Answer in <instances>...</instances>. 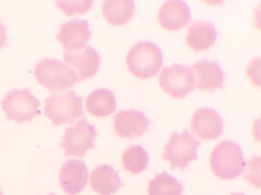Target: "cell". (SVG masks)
<instances>
[{
  "mask_svg": "<svg viewBox=\"0 0 261 195\" xmlns=\"http://www.w3.org/2000/svg\"><path fill=\"white\" fill-rule=\"evenodd\" d=\"M232 195H244V194H242V193H234V194H232Z\"/></svg>",
  "mask_w": 261,
  "mask_h": 195,
  "instance_id": "cell-24",
  "label": "cell"
},
{
  "mask_svg": "<svg viewBox=\"0 0 261 195\" xmlns=\"http://www.w3.org/2000/svg\"><path fill=\"white\" fill-rule=\"evenodd\" d=\"M217 37V30L211 23L198 21L187 29L186 43L196 52L206 51L216 44Z\"/></svg>",
  "mask_w": 261,
  "mask_h": 195,
  "instance_id": "cell-16",
  "label": "cell"
},
{
  "mask_svg": "<svg viewBox=\"0 0 261 195\" xmlns=\"http://www.w3.org/2000/svg\"><path fill=\"white\" fill-rule=\"evenodd\" d=\"M92 189L100 195H113L122 186L118 173L109 165H100L91 175Z\"/></svg>",
  "mask_w": 261,
  "mask_h": 195,
  "instance_id": "cell-17",
  "label": "cell"
},
{
  "mask_svg": "<svg viewBox=\"0 0 261 195\" xmlns=\"http://www.w3.org/2000/svg\"><path fill=\"white\" fill-rule=\"evenodd\" d=\"M34 75L40 85L54 92L67 90L80 81L70 67L56 59H45L37 63Z\"/></svg>",
  "mask_w": 261,
  "mask_h": 195,
  "instance_id": "cell-3",
  "label": "cell"
},
{
  "mask_svg": "<svg viewBox=\"0 0 261 195\" xmlns=\"http://www.w3.org/2000/svg\"><path fill=\"white\" fill-rule=\"evenodd\" d=\"M162 52L151 42H142L130 48L126 55L127 69L135 77L148 79L158 74L162 67Z\"/></svg>",
  "mask_w": 261,
  "mask_h": 195,
  "instance_id": "cell-2",
  "label": "cell"
},
{
  "mask_svg": "<svg viewBox=\"0 0 261 195\" xmlns=\"http://www.w3.org/2000/svg\"><path fill=\"white\" fill-rule=\"evenodd\" d=\"M210 167L221 180H233L241 176L246 169L241 146L230 140L220 142L211 152Z\"/></svg>",
  "mask_w": 261,
  "mask_h": 195,
  "instance_id": "cell-1",
  "label": "cell"
},
{
  "mask_svg": "<svg viewBox=\"0 0 261 195\" xmlns=\"http://www.w3.org/2000/svg\"><path fill=\"white\" fill-rule=\"evenodd\" d=\"M63 61L75 73L80 81L96 75L100 67V56L91 46H85L77 51L65 52Z\"/></svg>",
  "mask_w": 261,
  "mask_h": 195,
  "instance_id": "cell-9",
  "label": "cell"
},
{
  "mask_svg": "<svg viewBox=\"0 0 261 195\" xmlns=\"http://www.w3.org/2000/svg\"><path fill=\"white\" fill-rule=\"evenodd\" d=\"M7 43V28L0 21V49H2Z\"/></svg>",
  "mask_w": 261,
  "mask_h": 195,
  "instance_id": "cell-23",
  "label": "cell"
},
{
  "mask_svg": "<svg viewBox=\"0 0 261 195\" xmlns=\"http://www.w3.org/2000/svg\"><path fill=\"white\" fill-rule=\"evenodd\" d=\"M57 7L67 15L71 16L74 14H84L91 9L93 6V2L91 0H71V2H64V0H59L57 2Z\"/></svg>",
  "mask_w": 261,
  "mask_h": 195,
  "instance_id": "cell-22",
  "label": "cell"
},
{
  "mask_svg": "<svg viewBox=\"0 0 261 195\" xmlns=\"http://www.w3.org/2000/svg\"><path fill=\"white\" fill-rule=\"evenodd\" d=\"M160 25L167 30H178L191 21V10L189 6L179 0L166 2L158 13Z\"/></svg>",
  "mask_w": 261,
  "mask_h": 195,
  "instance_id": "cell-14",
  "label": "cell"
},
{
  "mask_svg": "<svg viewBox=\"0 0 261 195\" xmlns=\"http://www.w3.org/2000/svg\"><path fill=\"white\" fill-rule=\"evenodd\" d=\"M92 36L88 22L85 20H72L60 27L57 39L67 52L77 51L84 48Z\"/></svg>",
  "mask_w": 261,
  "mask_h": 195,
  "instance_id": "cell-13",
  "label": "cell"
},
{
  "mask_svg": "<svg viewBox=\"0 0 261 195\" xmlns=\"http://www.w3.org/2000/svg\"><path fill=\"white\" fill-rule=\"evenodd\" d=\"M159 83L163 90L174 99H183L193 91L196 76L192 68L174 64L162 70Z\"/></svg>",
  "mask_w": 261,
  "mask_h": 195,
  "instance_id": "cell-8",
  "label": "cell"
},
{
  "mask_svg": "<svg viewBox=\"0 0 261 195\" xmlns=\"http://www.w3.org/2000/svg\"><path fill=\"white\" fill-rule=\"evenodd\" d=\"M122 162L124 168L130 174H141L148 166V153L140 145H130L124 151Z\"/></svg>",
  "mask_w": 261,
  "mask_h": 195,
  "instance_id": "cell-21",
  "label": "cell"
},
{
  "mask_svg": "<svg viewBox=\"0 0 261 195\" xmlns=\"http://www.w3.org/2000/svg\"><path fill=\"white\" fill-rule=\"evenodd\" d=\"M183 191L182 183L167 173L157 175L148 185V195H183Z\"/></svg>",
  "mask_w": 261,
  "mask_h": 195,
  "instance_id": "cell-20",
  "label": "cell"
},
{
  "mask_svg": "<svg viewBox=\"0 0 261 195\" xmlns=\"http://www.w3.org/2000/svg\"><path fill=\"white\" fill-rule=\"evenodd\" d=\"M134 9L132 0H107L102 5V14L111 25L121 26L133 18Z\"/></svg>",
  "mask_w": 261,
  "mask_h": 195,
  "instance_id": "cell-18",
  "label": "cell"
},
{
  "mask_svg": "<svg viewBox=\"0 0 261 195\" xmlns=\"http://www.w3.org/2000/svg\"><path fill=\"white\" fill-rule=\"evenodd\" d=\"M191 128L201 140H215L222 134L223 121L214 109L202 108L194 113Z\"/></svg>",
  "mask_w": 261,
  "mask_h": 195,
  "instance_id": "cell-11",
  "label": "cell"
},
{
  "mask_svg": "<svg viewBox=\"0 0 261 195\" xmlns=\"http://www.w3.org/2000/svg\"><path fill=\"white\" fill-rule=\"evenodd\" d=\"M96 129L83 118L65 129L61 148L67 156L84 157L85 153L95 146Z\"/></svg>",
  "mask_w": 261,
  "mask_h": 195,
  "instance_id": "cell-7",
  "label": "cell"
},
{
  "mask_svg": "<svg viewBox=\"0 0 261 195\" xmlns=\"http://www.w3.org/2000/svg\"><path fill=\"white\" fill-rule=\"evenodd\" d=\"M194 74L197 76L196 88L200 91L212 92L216 89H222L224 74L219 63L211 61H198L194 64Z\"/></svg>",
  "mask_w": 261,
  "mask_h": 195,
  "instance_id": "cell-15",
  "label": "cell"
},
{
  "mask_svg": "<svg viewBox=\"0 0 261 195\" xmlns=\"http://www.w3.org/2000/svg\"><path fill=\"white\" fill-rule=\"evenodd\" d=\"M199 141L187 130L171 135L165 146L163 158L170 162L171 168L185 169L191 161L197 159Z\"/></svg>",
  "mask_w": 261,
  "mask_h": 195,
  "instance_id": "cell-6",
  "label": "cell"
},
{
  "mask_svg": "<svg viewBox=\"0 0 261 195\" xmlns=\"http://www.w3.org/2000/svg\"><path fill=\"white\" fill-rule=\"evenodd\" d=\"M150 126V120L145 114L136 110L118 112L113 118V129L119 137L132 138L141 137Z\"/></svg>",
  "mask_w": 261,
  "mask_h": 195,
  "instance_id": "cell-10",
  "label": "cell"
},
{
  "mask_svg": "<svg viewBox=\"0 0 261 195\" xmlns=\"http://www.w3.org/2000/svg\"><path fill=\"white\" fill-rule=\"evenodd\" d=\"M44 113L55 126L70 124L83 116V102L74 91L51 94L45 101Z\"/></svg>",
  "mask_w": 261,
  "mask_h": 195,
  "instance_id": "cell-4",
  "label": "cell"
},
{
  "mask_svg": "<svg viewBox=\"0 0 261 195\" xmlns=\"http://www.w3.org/2000/svg\"><path fill=\"white\" fill-rule=\"evenodd\" d=\"M0 195H3V192H2V191H0Z\"/></svg>",
  "mask_w": 261,
  "mask_h": 195,
  "instance_id": "cell-25",
  "label": "cell"
},
{
  "mask_svg": "<svg viewBox=\"0 0 261 195\" xmlns=\"http://www.w3.org/2000/svg\"><path fill=\"white\" fill-rule=\"evenodd\" d=\"M2 108L8 119L23 124L38 116L40 102L29 89H14L6 94L2 101Z\"/></svg>",
  "mask_w": 261,
  "mask_h": 195,
  "instance_id": "cell-5",
  "label": "cell"
},
{
  "mask_svg": "<svg viewBox=\"0 0 261 195\" xmlns=\"http://www.w3.org/2000/svg\"><path fill=\"white\" fill-rule=\"evenodd\" d=\"M60 184L69 195H75L85 189L88 182V169L83 160L69 159L60 169Z\"/></svg>",
  "mask_w": 261,
  "mask_h": 195,
  "instance_id": "cell-12",
  "label": "cell"
},
{
  "mask_svg": "<svg viewBox=\"0 0 261 195\" xmlns=\"http://www.w3.org/2000/svg\"><path fill=\"white\" fill-rule=\"evenodd\" d=\"M86 109L93 116H109L117 109L116 96L108 89H96L87 96Z\"/></svg>",
  "mask_w": 261,
  "mask_h": 195,
  "instance_id": "cell-19",
  "label": "cell"
},
{
  "mask_svg": "<svg viewBox=\"0 0 261 195\" xmlns=\"http://www.w3.org/2000/svg\"><path fill=\"white\" fill-rule=\"evenodd\" d=\"M49 195H55V194H49Z\"/></svg>",
  "mask_w": 261,
  "mask_h": 195,
  "instance_id": "cell-26",
  "label": "cell"
}]
</instances>
